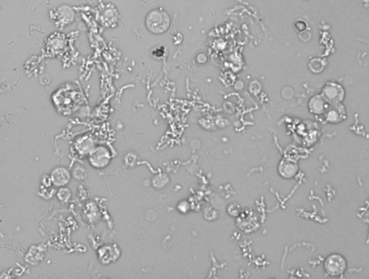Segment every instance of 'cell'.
I'll return each instance as SVG.
<instances>
[{
	"instance_id": "cell-7",
	"label": "cell",
	"mask_w": 369,
	"mask_h": 279,
	"mask_svg": "<svg viewBox=\"0 0 369 279\" xmlns=\"http://www.w3.org/2000/svg\"><path fill=\"white\" fill-rule=\"evenodd\" d=\"M119 256V250L114 245H106L99 250V257L103 263L116 261Z\"/></svg>"
},
{
	"instance_id": "cell-1",
	"label": "cell",
	"mask_w": 369,
	"mask_h": 279,
	"mask_svg": "<svg viewBox=\"0 0 369 279\" xmlns=\"http://www.w3.org/2000/svg\"><path fill=\"white\" fill-rule=\"evenodd\" d=\"M146 25L151 32L161 34L165 32L169 27L170 18L164 9H153L147 16Z\"/></svg>"
},
{
	"instance_id": "cell-9",
	"label": "cell",
	"mask_w": 369,
	"mask_h": 279,
	"mask_svg": "<svg viewBox=\"0 0 369 279\" xmlns=\"http://www.w3.org/2000/svg\"><path fill=\"white\" fill-rule=\"evenodd\" d=\"M279 171H280L281 175L282 176L285 177V178H290V177L293 176L297 171V166L296 165L295 163L288 162V161H287V162L284 161V162L281 163Z\"/></svg>"
},
{
	"instance_id": "cell-8",
	"label": "cell",
	"mask_w": 369,
	"mask_h": 279,
	"mask_svg": "<svg viewBox=\"0 0 369 279\" xmlns=\"http://www.w3.org/2000/svg\"><path fill=\"white\" fill-rule=\"evenodd\" d=\"M326 101L323 96L314 97L309 103L311 111L316 114H321L326 112L328 108Z\"/></svg>"
},
{
	"instance_id": "cell-11",
	"label": "cell",
	"mask_w": 369,
	"mask_h": 279,
	"mask_svg": "<svg viewBox=\"0 0 369 279\" xmlns=\"http://www.w3.org/2000/svg\"><path fill=\"white\" fill-rule=\"evenodd\" d=\"M71 195H72V194H71L70 190L66 189V188H63V189L59 190L57 194L58 198L59 200L64 202L67 201L70 199Z\"/></svg>"
},
{
	"instance_id": "cell-13",
	"label": "cell",
	"mask_w": 369,
	"mask_h": 279,
	"mask_svg": "<svg viewBox=\"0 0 369 279\" xmlns=\"http://www.w3.org/2000/svg\"><path fill=\"white\" fill-rule=\"evenodd\" d=\"M177 208L180 212L186 213L190 208L189 203L185 200H183V201L180 202V203L177 205Z\"/></svg>"
},
{
	"instance_id": "cell-6",
	"label": "cell",
	"mask_w": 369,
	"mask_h": 279,
	"mask_svg": "<svg viewBox=\"0 0 369 279\" xmlns=\"http://www.w3.org/2000/svg\"><path fill=\"white\" fill-rule=\"evenodd\" d=\"M337 104V103H336L334 106L328 107L325 112L327 120L330 123H339L345 119V114L344 108Z\"/></svg>"
},
{
	"instance_id": "cell-10",
	"label": "cell",
	"mask_w": 369,
	"mask_h": 279,
	"mask_svg": "<svg viewBox=\"0 0 369 279\" xmlns=\"http://www.w3.org/2000/svg\"><path fill=\"white\" fill-rule=\"evenodd\" d=\"M168 181L169 179L165 175H159L154 178L152 183L157 189H162L167 185Z\"/></svg>"
},
{
	"instance_id": "cell-2",
	"label": "cell",
	"mask_w": 369,
	"mask_h": 279,
	"mask_svg": "<svg viewBox=\"0 0 369 279\" xmlns=\"http://www.w3.org/2000/svg\"><path fill=\"white\" fill-rule=\"evenodd\" d=\"M347 262L340 254H332L326 258L325 269L332 277H339L346 270Z\"/></svg>"
},
{
	"instance_id": "cell-3",
	"label": "cell",
	"mask_w": 369,
	"mask_h": 279,
	"mask_svg": "<svg viewBox=\"0 0 369 279\" xmlns=\"http://www.w3.org/2000/svg\"><path fill=\"white\" fill-rule=\"evenodd\" d=\"M111 154L103 147L94 149L89 153V162L96 168H104L111 161Z\"/></svg>"
},
{
	"instance_id": "cell-5",
	"label": "cell",
	"mask_w": 369,
	"mask_h": 279,
	"mask_svg": "<svg viewBox=\"0 0 369 279\" xmlns=\"http://www.w3.org/2000/svg\"><path fill=\"white\" fill-rule=\"evenodd\" d=\"M50 178L54 186H64L70 181V174L67 169L64 167H57L51 172Z\"/></svg>"
},
{
	"instance_id": "cell-4",
	"label": "cell",
	"mask_w": 369,
	"mask_h": 279,
	"mask_svg": "<svg viewBox=\"0 0 369 279\" xmlns=\"http://www.w3.org/2000/svg\"><path fill=\"white\" fill-rule=\"evenodd\" d=\"M344 94L343 87L340 84L329 82L325 87L323 96L327 101L336 104L343 99Z\"/></svg>"
},
{
	"instance_id": "cell-12",
	"label": "cell",
	"mask_w": 369,
	"mask_h": 279,
	"mask_svg": "<svg viewBox=\"0 0 369 279\" xmlns=\"http://www.w3.org/2000/svg\"><path fill=\"white\" fill-rule=\"evenodd\" d=\"M87 172L83 167H78L74 170V176L78 180H83L85 178Z\"/></svg>"
},
{
	"instance_id": "cell-14",
	"label": "cell",
	"mask_w": 369,
	"mask_h": 279,
	"mask_svg": "<svg viewBox=\"0 0 369 279\" xmlns=\"http://www.w3.org/2000/svg\"><path fill=\"white\" fill-rule=\"evenodd\" d=\"M135 160H136V156L133 154H128L126 157H125V163L128 165L132 166L134 164Z\"/></svg>"
}]
</instances>
